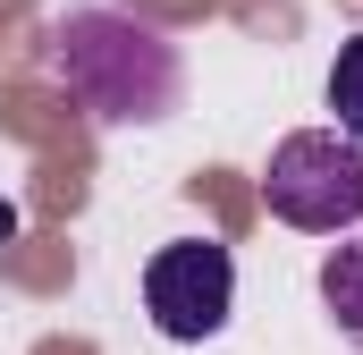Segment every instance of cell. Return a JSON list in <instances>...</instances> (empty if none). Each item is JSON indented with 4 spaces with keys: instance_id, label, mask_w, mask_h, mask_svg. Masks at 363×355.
I'll return each instance as SVG.
<instances>
[{
    "instance_id": "3957f363",
    "label": "cell",
    "mask_w": 363,
    "mask_h": 355,
    "mask_svg": "<svg viewBox=\"0 0 363 355\" xmlns=\"http://www.w3.org/2000/svg\"><path fill=\"white\" fill-rule=\"evenodd\" d=\"M228 305H237V263L220 237H178L144 263V313L161 339L178 347H203L228 330Z\"/></svg>"
},
{
    "instance_id": "6da1fadb",
    "label": "cell",
    "mask_w": 363,
    "mask_h": 355,
    "mask_svg": "<svg viewBox=\"0 0 363 355\" xmlns=\"http://www.w3.org/2000/svg\"><path fill=\"white\" fill-rule=\"evenodd\" d=\"M51 68L101 127H152L178 110V43L127 9H68L51 26Z\"/></svg>"
},
{
    "instance_id": "277c9868",
    "label": "cell",
    "mask_w": 363,
    "mask_h": 355,
    "mask_svg": "<svg viewBox=\"0 0 363 355\" xmlns=\"http://www.w3.org/2000/svg\"><path fill=\"white\" fill-rule=\"evenodd\" d=\"M321 305H330V322L363 347V237L355 246H330V263H321Z\"/></svg>"
},
{
    "instance_id": "8992f818",
    "label": "cell",
    "mask_w": 363,
    "mask_h": 355,
    "mask_svg": "<svg viewBox=\"0 0 363 355\" xmlns=\"http://www.w3.org/2000/svg\"><path fill=\"white\" fill-rule=\"evenodd\" d=\"M9 229H17V212H9V203H0V237H9Z\"/></svg>"
},
{
    "instance_id": "7a4b0ae2",
    "label": "cell",
    "mask_w": 363,
    "mask_h": 355,
    "mask_svg": "<svg viewBox=\"0 0 363 355\" xmlns=\"http://www.w3.org/2000/svg\"><path fill=\"white\" fill-rule=\"evenodd\" d=\"M262 203L271 220L304 229V237H338L363 220V144L338 127H296L279 136L271 170H262Z\"/></svg>"
},
{
    "instance_id": "5b68a950",
    "label": "cell",
    "mask_w": 363,
    "mask_h": 355,
    "mask_svg": "<svg viewBox=\"0 0 363 355\" xmlns=\"http://www.w3.org/2000/svg\"><path fill=\"white\" fill-rule=\"evenodd\" d=\"M330 110H338V136L363 144V34L338 43V68H330Z\"/></svg>"
}]
</instances>
